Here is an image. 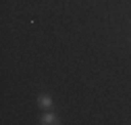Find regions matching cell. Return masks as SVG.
Instances as JSON below:
<instances>
[{"label": "cell", "mask_w": 131, "mask_h": 125, "mask_svg": "<svg viewBox=\"0 0 131 125\" xmlns=\"http://www.w3.org/2000/svg\"><path fill=\"white\" fill-rule=\"evenodd\" d=\"M38 106L44 108V111H50V108H52V96H48V94H40V98H38Z\"/></svg>", "instance_id": "6da1fadb"}, {"label": "cell", "mask_w": 131, "mask_h": 125, "mask_svg": "<svg viewBox=\"0 0 131 125\" xmlns=\"http://www.w3.org/2000/svg\"><path fill=\"white\" fill-rule=\"evenodd\" d=\"M40 123H42V125H56V123H58V117H56L54 113H44L42 119H40Z\"/></svg>", "instance_id": "7a4b0ae2"}]
</instances>
